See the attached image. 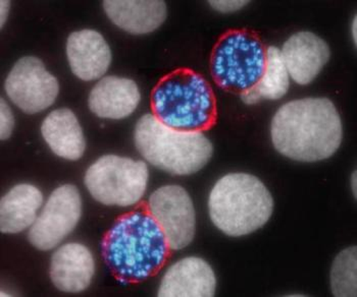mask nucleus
Instances as JSON below:
<instances>
[{
    "label": "nucleus",
    "mask_w": 357,
    "mask_h": 297,
    "mask_svg": "<svg viewBox=\"0 0 357 297\" xmlns=\"http://www.w3.org/2000/svg\"><path fill=\"white\" fill-rule=\"evenodd\" d=\"M67 56L73 74L85 81L102 79L112 63V51L100 33L81 30L67 41Z\"/></svg>",
    "instance_id": "nucleus-14"
},
{
    "label": "nucleus",
    "mask_w": 357,
    "mask_h": 297,
    "mask_svg": "<svg viewBox=\"0 0 357 297\" xmlns=\"http://www.w3.org/2000/svg\"><path fill=\"white\" fill-rule=\"evenodd\" d=\"M249 1H209V6L222 14H232L248 6Z\"/></svg>",
    "instance_id": "nucleus-22"
},
{
    "label": "nucleus",
    "mask_w": 357,
    "mask_h": 297,
    "mask_svg": "<svg viewBox=\"0 0 357 297\" xmlns=\"http://www.w3.org/2000/svg\"><path fill=\"white\" fill-rule=\"evenodd\" d=\"M4 90L15 106L27 114L50 109L59 93V81L37 57L20 59L10 70Z\"/></svg>",
    "instance_id": "nucleus-9"
},
{
    "label": "nucleus",
    "mask_w": 357,
    "mask_h": 297,
    "mask_svg": "<svg viewBox=\"0 0 357 297\" xmlns=\"http://www.w3.org/2000/svg\"><path fill=\"white\" fill-rule=\"evenodd\" d=\"M169 248L158 222L137 211L120 218L112 226L103 241L102 255L121 282H139L162 267Z\"/></svg>",
    "instance_id": "nucleus-2"
},
{
    "label": "nucleus",
    "mask_w": 357,
    "mask_h": 297,
    "mask_svg": "<svg viewBox=\"0 0 357 297\" xmlns=\"http://www.w3.org/2000/svg\"><path fill=\"white\" fill-rule=\"evenodd\" d=\"M149 213L164 232L169 248L180 250L195 236L196 214L192 199L180 186H165L151 193Z\"/></svg>",
    "instance_id": "nucleus-10"
},
{
    "label": "nucleus",
    "mask_w": 357,
    "mask_h": 297,
    "mask_svg": "<svg viewBox=\"0 0 357 297\" xmlns=\"http://www.w3.org/2000/svg\"><path fill=\"white\" fill-rule=\"evenodd\" d=\"M140 101V90L135 81L110 76L97 81L90 92L88 105L98 118L120 120L133 114Z\"/></svg>",
    "instance_id": "nucleus-15"
},
{
    "label": "nucleus",
    "mask_w": 357,
    "mask_h": 297,
    "mask_svg": "<svg viewBox=\"0 0 357 297\" xmlns=\"http://www.w3.org/2000/svg\"><path fill=\"white\" fill-rule=\"evenodd\" d=\"M217 278L213 268L200 257H188L176 262L162 277L160 297H211Z\"/></svg>",
    "instance_id": "nucleus-12"
},
{
    "label": "nucleus",
    "mask_w": 357,
    "mask_h": 297,
    "mask_svg": "<svg viewBox=\"0 0 357 297\" xmlns=\"http://www.w3.org/2000/svg\"><path fill=\"white\" fill-rule=\"evenodd\" d=\"M41 134L46 144L59 157L70 161L83 157L85 138L72 110L61 109L50 112L42 122Z\"/></svg>",
    "instance_id": "nucleus-16"
},
{
    "label": "nucleus",
    "mask_w": 357,
    "mask_h": 297,
    "mask_svg": "<svg viewBox=\"0 0 357 297\" xmlns=\"http://www.w3.org/2000/svg\"><path fill=\"white\" fill-rule=\"evenodd\" d=\"M136 148L147 162L169 175L186 176L202 170L213 156V145L202 131H178L145 114L134 131Z\"/></svg>",
    "instance_id": "nucleus-4"
},
{
    "label": "nucleus",
    "mask_w": 357,
    "mask_h": 297,
    "mask_svg": "<svg viewBox=\"0 0 357 297\" xmlns=\"http://www.w3.org/2000/svg\"><path fill=\"white\" fill-rule=\"evenodd\" d=\"M15 129V116L10 109V105L1 99V106H0V138L1 140H6L12 135Z\"/></svg>",
    "instance_id": "nucleus-21"
},
{
    "label": "nucleus",
    "mask_w": 357,
    "mask_h": 297,
    "mask_svg": "<svg viewBox=\"0 0 357 297\" xmlns=\"http://www.w3.org/2000/svg\"><path fill=\"white\" fill-rule=\"evenodd\" d=\"M82 215L78 188L65 184L52 191L29 230V241L40 250H54L73 232Z\"/></svg>",
    "instance_id": "nucleus-8"
},
{
    "label": "nucleus",
    "mask_w": 357,
    "mask_h": 297,
    "mask_svg": "<svg viewBox=\"0 0 357 297\" xmlns=\"http://www.w3.org/2000/svg\"><path fill=\"white\" fill-rule=\"evenodd\" d=\"M351 184L352 189H354V195H356V172H354V176H352Z\"/></svg>",
    "instance_id": "nucleus-25"
},
{
    "label": "nucleus",
    "mask_w": 357,
    "mask_h": 297,
    "mask_svg": "<svg viewBox=\"0 0 357 297\" xmlns=\"http://www.w3.org/2000/svg\"><path fill=\"white\" fill-rule=\"evenodd\" d=\"M266 51L259 39L246 32L227 34L211 57V74L222 89L244 93L261 80Z\"/></svg>",
    "instance_id": "nucleus-7"
},
{
    "label": "nucleus",
    "mask_w": 357,
    "mask_h": 297,
    "mask_svg": "<svg viewBox=\"0 0 357 297\" xmlns=\"http://www.w3.org/2000/svg\"><path fill=\"white\" fill-rule=\"evenodd\" d=\"M271 136L275 149L289 159L321 161L332 157L340 147L342 122L329 99H298L275 112Z\"/></svg>",
    "instance_id": "nucleus-1"
},
{
    "label": "nucleus",
    "mask_w": 357,
    "mask_h": 297,
    "mask_svg": "<svg viewBox=\"0 0 357 297\" xmlns=\"http://www.w3.org/2000/svg\"><path fill=\"white\" fill-rule=\"evenodd\" d=\"M209 217L228 236L240 237L268 223L274 200L261 179L248 173H230L215 184L208 198Z\"/></svg>",
    "instance_id": "nucleus-3"
},
{
    "label": "nucleus",
    "mask_w": 357,
    "mask_h": 297,
    "mask_svg": "<svg viewBox=\"0 0 357 297\" xmlns=\"http://www.w3.org/2000/svg\"><path fill=\"white\" fill-rule=\"evenodd\" d=\"M103 8L110 21L133 35H145L160 27L167 19L164 1L103 2Z\"/></svg>",
    "instance_id": "nucleus-17"
},
{
    "label": "nucleus",
    "mask_w": 357,
    "mask_h": 297,
    "mask_svg": "<svg viewBox=\"0 0 357 297\" xmlns=\"http://www.w3.org/2000/svg\"><path fill=\"white\" fill-rule=\"evenodd\" d=\"M146 163L116 155L102 156L86 171L85 186L96 201L105 206L137 204L146 193Z\"/></svg>",
    "instance_id": "nucleus-6"
},
{
    "label": "nucleus",
    "mask_w": 357,
    "mask_h": 297,
    "mask_svg": "<svg viewBox=\"0 0 357 297\" xmlns=\"http://www.w3.org/2000/svg\"><path fill=\"white\" fill-rule=\"evenodd\" d=\"M43 207L40 189L29 184L14 186L0 204V230L6 234L27 230L36 221Z\"/></svg>",
    "instance_id": "nucleus-18"
},
{
    "label": "nucleus",
    "mask_w": 357,
    "mask_h": 297,
    "mask_svg": "<svg viewBox=\"0 0 357 297\" xmlns=\"http://www.w3.org/2000/svg\"><path fill=\"white\" fill-rule=\"evenodd\" d=\"M351 29H352V36H354V44H356V38H357L356 17H354V22H352Z\"/></svg>",
    "instance_id": "nucleus-24"
},
{
    "label": "nucleus",
    "mask_w": 357,
    "mask_h": 297,
    "mask_svg": "<svg viewBox=\"0 0 357 297\" xmlns=\"http://www.w3.org/2000/svg\"><path fill=\"white\" fill-rule=\"evenodd\" d=\"M289 76L298 85L312 83L330 59L329 45L310 32L292 35L280 50Z\"/></svg>",
    "instance_id": "nucleus-11"
},
{
    "label": "nucleus",
    "mask_w": 357,
    "mask_h": 297,
    "mask_svg": "<svg viewBox=\"0 0 357 297\" xmlns=\"http://www.w3.org/2000/svg\"><path fill=\"white\" fill-rule=\"evenodd\" d=\"M96 274V261L89 248L78 243L59 246L50 262V278L57 289L79 294L89 287Z\"/></svg>",
    "instance_id": "nucleus-13"
},
{
    "label": "nucleus",
    "mask_w": 357,
    "mask_h": 297,
    "mask_svg": "<svg viewBox=\"0 0 357 297\" xmlns=\"http://www.w3.org/2000/svg\"><path fill=\"white\" fill-rule=\"evenodd\" d=\"M331 285L336 296H356V248L343 250L335 259Z\"/></svg>",
    "instance_id": "nucleus-20"
},
{
    "label": "nucleus",
    "mask_w": 357,
    "mask_h": 297,
    "mask_svg": "<svg viewBox=\"0 0 357 297\" xmlns=\"http://www.w3.org/2000/svg\"><path fill=\"white\" fill-rule=\"evenodd\" d=\"M154 116L178 131H204L217 118L215 95L204 77L178 70L158 83L151 95Z\"/></svg>",
    "instance_id": "nucleus-5"
},
{
    "label": "nucleus",
    "mask_w": 357,
    "mask_h": 297,
    "mask_svg": "<svg viewBox=\"0 0 357 297\" xmlns=\"http://www.w3.org/2000/svg\"><path fill=\"white\" fill-rule=\"evenodd\" d=\"M10 1H0V25L3 27L6 22L8 21V13H10Z\"/></svg>",
    "instance_id": "nucleus-23"
},
{
    "label": "nucleus",
    "mask_w": 357,
    "mask_h": 297,
    "mask_svg": "<svg viewBox=\"0 0 357 297\" xmlns=\"http://www.w3.org/2000/svg\"><path fill=\"white\" fill-rule=\"evenodd\" d=\"M290 87V76L277 47L266 50V63L264 74L259 83L242 93L241 98L248 105L257 104L261 100H279L287 94Z\"/></svg>",
    "instance_id": "nucleus-19"
}]
</instances>
